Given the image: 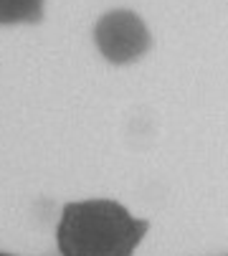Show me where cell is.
Masks as SVG:
<instances>
[{
    "instance_id": "3",
    "label": "cell",
    "mask_w": 228,
    "mask_h": 256,
    "mask_svg": "<svg viewBox=\"0 0 228 256\" xmlns=\"http://www.w3.org/2000/svg\"><path fill=\"white\" fill-rule=\"evenodd\" d=\"M44 0H0V23H16V20H30L41 16Z\"/></svg>"
},
{
    "instance_id": "2",
    "label": "cell",
    "mask_w": 228,
    "mask_h": 256,
    "mask_svg": "<svg viewBox=\"0 0 228 256\" xmlns=\"http://www.w3.org/2000/svg\"><path fill=\"white\" fill-rule=\"evenodd\" d=\"M96 46L109 61L127 64V61L140 58L147 51L150 33L134 13L114 10V13H106L96 26Z\"/></svg>"
},
{
    "instance_id": "1",
    "label": "cell",
    "mask_w": 228,
    "mask_h": 256,
    "mask_svg": "<svg viewBox=\"0 0 228 256\" xmlns=\"http://www.w3.org/2000/svg\"><path fill=\"white\" fill-rule=\"evenodd\" d=\"M140 224L112 200H86L66 208L58 244L66 256H130Z\"/></svg>"
}]
</instances>
